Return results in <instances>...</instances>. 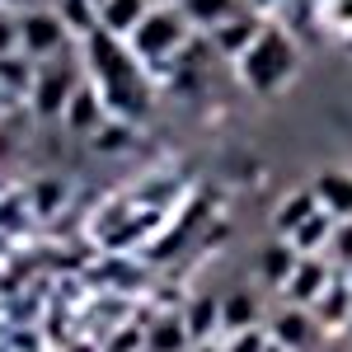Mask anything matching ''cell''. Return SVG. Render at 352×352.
Segmentation results:
<instances>
[{
  "label": "cell",
  "instance_id": "cell-1",
  "mask_svg": "<svg viewBox=\"0 0 352 352\" xmlns=\"http://www.w3.org/2000/svg\"><path fill=\"white\" fill-rule=\"evenodd\" d=\"M89 61H94V71H99V80H104V99H109L113 113L136 118V113L146 109L141 76H136L132 56L118 47V38H113L109 28H94V33H89Z\"/></svg>",
  "mask_w": 352,
  "mask_h": 352
},
{
  "label": "cell",
  "instance_id": "cell-2",
  "mask_svg": "<svg viewBox=\"0 0 352 352\" xmlns=\"http://www.w3.org/2000/svg\"><path fill=\"white\" fill-rule=\"evenodd\" d=\"M296 66V52H292V43H287V33H258V43L244 52V80L254 85V89H272V85L287 80V71Z\"/></svg>",
  "mask_w": 352,
  "mask_h": 352
},
{
  "label": "cell",
  "instance_id": "cell-3",
  "mask_svg": "<svg viewBox=\"0 0 352 352\" xmlns=\"http://www.w3.org/2000/svg\"><path fill=\"white\" fill-rule=\"evenodd\" d=\"M132 38H136V52L141 56H164L184 43V24H179V14L160 10V14H146Z\"/></svg>",
  "mask_w": 352,
  "mask_h": 352
},
{
  "label": "cell",
  "instance_id": "cell-4",
  "mask_svg": "<svg viewBox=\"0 0 352 352\" xmlns=\"http://www.w3.org/2000/svg\"><path fill=\"white\" fill-rule=\"evenodd\" d=\"M61 14H47V10H28L19 19V43H24L28 56H47L61 47Z\"/></svg>",
  "mask_w": 352,
  "mask_h": 352
},
{
  "label": "cell",
  "instance_id": "cell-5",
  "mask_svg": "<svg viewBox=\"0 0 352 352\" xmlns=\"http://www.w3.org/2000/svg\"><path fill=\"white\" fill-rule=\"evenodd\" d=\"M71 94H76V76H71V66H43V76L33 80V99H38V113H66L71 104Z\"/></svg>",
  "mask_w": 352,
  "mask_h": 352
},
{
  "label": "cell",
  "instance_id": "cell-6",
  "mask_svg": "<svg viewBox=\"0 0 352 352\" xmlns=\"http://www.w3.org/2000/svg\"><path fill=\"white\" fill-rule=\"evenodd\" d=\"M315 202H320V212H329V217L352 221V174L324 169V174L315 179Z\"/></svg>",
  "mask_w": 352,
  "mask_h": 352
},
{
  "label": "cell",
  "instance_id": "cell-7",
  "mask_svg": "<svg viewBox=\"0 0 352 352\" xmlns=\"http://www.w3.org/2000/svg\"><path fill=\"white\" fill-rule=\"evenodd\" d=\"M282 292L296 300V305H315V300L329 292V268L320 263V258H315V254H310V258H300V263H296L292 282H287Z\"/></svg>",
  "mask_w": 352,
  "mask_h": 352
},
{
  "label": "cell",
  "instance_id": "cell-8",
  "mask_svg": "<svg viewBox=\"0 0 352 352\" xmlns=\"http://www.w3.org/2000/svg\"><path fill=\"white\" fill-rule=\"evenodd\" d=\"M272 343H282L287 352H305L310 343H315V320H310L300 305L282 310V315H277V324H272Z\"/></svg>",
  "mask_w": 352,
  "mask_h": 352
},
{
  "label": "cell",
  "instance_id": "cell-9",
  "mask_svg": "<svg viewBox=\"0 0 352 352\" xmlns=\"http://www.w3.org/2000/svg\"><path fill=\"white\" fill-rule=\"evenodd\" d=\"M184 329H188L192 348L197 343H212V333L221 329V300L217 296H192L184 310Z\"/></svg>",
  "mask_w": 352,
  "mask_h": 352
},
{
  "label": "cell",
  "instance_id": "cell-10",
  "mask_svg": "<svg viewBox=\"0 0 352 352\" xmlns=\"http://www.w3.org/2000/svg\"><path fill=\"white\" fill-rule=\"evenodd\" d=\"M300 254L292 249V240H272L258 249V272L268 277V282H277V287H287L292 282V272H296Z\"/></svg>",
  "mask_w": 352,
  "mask_h": 352
},
{
  "label": "cell",
  "instance_id": "cell-11",
  "mask_svg": "<svg viewBox=\"0 0 352 352\" xmlns=\"http://www.w3.org/2000/svg\"><path fill=\"white\" fill-rule=\"evenodd\" d=\"M146 19V0H104L99 5V28H109L113 38L118 33H136Z\"/></svg>",
  "mask_w": 352,
  "mask_h": 352
},
{
  "label": "cell",
  "instance_id": "cell-12",
  "mask_svg": "<svg viewBox=\"0 0 352 352\" xmlns=\"http://www.w3.org/2000/svg\"><path fill=\"white\" fill-rule=\"evenodd\" d=\"M315 212H320L315 192H292V197L277 207V235H282V240H292V235H296V230L315 217Z\"/></svg>",
  "mask_w": 352,
  "mask_h": 352
},
{
  "label": "cell",
  "instance_id": "cell-13",
  "mask_svg": "<svg viewBox=\"0 0 352 352\" xmlns=\"http://www.w3.org/2000/svg\"><path fill=\"white\" fill-rule=\"evenodd\" d=\"M254 315H258V305L249 292H230V296H221V329L235 338L244 329H254Z\"/></svg>",
  "mask_w": 352,
  "mask_h": 352
},
{
  "label": "cell",
  "instance_id": "cell-14",
  "mask_svg": "<svg viewBox=\"0 0 352 352\" xmlns=\"http://www.w3.org/2000/svg\"><path fill=\"white\" fill-rule=\"evenodd\" d=\"M333 230H338V226H333V217H329V212H315V217H310V221L296 230V235H292V249L310 258V254H315L324 240H333Z\"/></svg>",
  "mask_w": 352,
  "mask_h": 352
},
{
  "label": "cell",
  "instance_id": "cell-15",
  "mask_svg": "<svg viewBox=\"0 0 352 352\" xmlns=\"http://www.w3.org/2000/svg\"><path fill=\"white\" fill-rule=\"evenodd\" d=\"M258 33H263V28L254 24V19H230V24L217 28V47L221 52H240L244 56L254 43H258Z\"/></svg>",
  "mask_w": 352,
  "mask_h": 352
},
{
  "label": "cell",
  "instance_id": "cell-16",
  "mask_svg": "<svg viewBox=\"0 0 352 352\" xmlns=\"http://www.w3.org/2000/svg\"><path fill=\"white\" fill-rule=\"evenodd\" d=\"M184 14L192 24H207V28H221L235 19V0H184Z\"/></svg>",
  "mask_w": 352,
  "mask_h": 352
},
{
  "label": "cell",
  "instance_id": "cell-17",
  "mask_svg": "<svg viewBox=\"0 0 352 352\" xmlns=\"http://www.w3.org/2000/svg\"><path fill=\"white\" fill-rule=\"evenodd\" d=\"M192 338L188 329H184V320H160V324L146 333V352H184Z\"/></svg>",
  "mask_w": 352,
  "mask_h": 352
},
{
  "label": "cell",
  "instance_id": "cell-18",
  "mask_svg": "<svg viewBox=\"0 0 352 352\" xmlns=\"http://www.w3.org/2000/svg\"><path fill=\"white\" fill-rule=\"evenodd\" d=\"M99 99H94V89H76L71 94V104H66V122L76 127V132H94L99 127Z\"/></svg>",
  "mask_w": 352,
  "mask_h": 352
},
{
  "label": "cell",
  "instance_id": "cell-19",
  "mask_svg": "<svg viewBox=\"0 0 352 352\" xmlns=\"http://www.w3.org/2000/svg\"><path fill=\"white\" fill-rule=\"evenodd\" d=\"M33 80V71H28L24 61H14V56H0V85H10V89H24Z\"/></svg>",
  "mask_w": 352,
  "mask_h": 352
},
{
  "label": "cell",
  "instance_id": "cell-20",
  "mask_svg": "<svg viewBox=\"0 0 352 352\" xmlns=\"http://www.w3.org/2000/svg\"><path fill=\"white\" fill-rule=\"evenodd\" d=\"M61 19L66 24H76V28H85V33H94V10H89V0H66V10H61Z\"/></svg>",
  "mask_w": 352,
  "mask_h": 352
},
{
  "label": "cell",
  "instance_id": "cell-21",
  "mask_svg": "<svg viewBox=\"0 0 352 352\" xmlns=\"http://www.w3.org/2000/svg\"><path fill=\"white\" fill-rule=\"evenodd\" d=\"M268 333H263V329H244V333H235V338H230V348L226 352H268Z\"/></svg>",
  "mask_w": 352,
  "mask_h": 352
},
{
  "label": "cell",
  "instance_id": "cell-22",
  "mask_svg": "<svg viewBox=\"0 0 352 352\" xmlns=\"http://www.w3.org/2000/svg\"><path fill=\"white\" fill-rule=\"evenodd\" d=\"M141 348H146V333L141 329H118L104 352H141Z\"/></svg>",
  "mask_w": 352,
  "mask_h": 352
},
{
  "label": "cell",
  "instance_id": "cell-23",
  "mask_svg": "<svg viewBox=\"0 0 352 352\" xmlns=\"http://www.w3.org/2000/svg\"><path fill=\"white\" fill-rule=\"evenodd\" d=\"M56 202H61V188H56V184H38V192H33V207H38L43 217L52 212Z\"/></svg>",
  "mask_w": 352,
  "mask_h": 352
},
{
  "label": "cell",
  "instance_id": "cell-24",
  "mask_svg": "<svg viewBox=\"0 0 352 352\" xmlns=\"http://www.w3.org/2000/svg\"><path fill=\"white\" fill-rule=\"evenodd\" d=\"M14 43H19V24H14V19H10V14H0V56L10 52V47H14Z\"/></svg>",
  "mask_w": 352,
  "mask_h": 352
},
{
  "label": "cell",
  "instance_id": "cell-25",
  "mask_svg": "<svg viewBox=\"0 0 352 352\" xmlns=\"http://www.w3.org/2000/svg\"><path fill=\"white\" fill-rule=\"evenodd\" d=\"M118 146H127V127H104L99 132V151H118Z\"/></svg>",
  "mask_w": 352,
  "mask_h": 352
},
{
  "label": "cell",
  "instance_id": "cell-26",
  "mask_svg": "<svg viewBox=\"0 0 352 352\" xmlns=\"http://www.w3.org/2000/svg\"><path fill=\"white\" fill-rule=\"evenodd\" d=\"M333 249H338L343 258H352V221H343V226L333 230Z\"/></svg>",
  "mask_w": 352,
  "mask_h": 352
},
{
  "label": "cell",
  "instance_id": "cell-27",
  "mask_svg": "<svg viewBox=\"0 0 352 352\" xmlns=\"http://www.w3.org/2000/svg\"><path fill=\"white\" fill-rule=\"evenodd\" d=\"M192 352H221V348H217V343H197Z\"/></svg>",
  "mask_w": 352,
  "mask_h": 352
},
{
  "label": "cell",
  "instance_id": "cell-28",
  "mask_svg": "<svg viewBox=\"0 0 352 352\" xmlns=\"http://www.w3.org/2000/svg\"><path fill=\"white\" fill-rule=\"evenodd\" d=\"M268 352H287V348H282V343H268Z\"/></svg>",
  "mask_w": 352,
  "mask_h": 352
},
{
  "label": "cell",
  "instance_id": "cell-29",
  "mask_svg": "<svg viewBox=\"0 0 352 352\" xmlns=\"http://www.w3.org/2000/svg\"><path fill=\"white\" fill-rule=\"evenodd\" d=\"M0 5H28V0H0Z\"/></svg>",
  "mask_w": 352,
  "mask_h": 352
},
{
  "label": "cell",
  "instance_id": "cell-30",
  "mask_svg": "<svg viewBox=\"0 0 352 352\" xmlns=\"http://www.w3.org/2000/svg\"><path fill=\"white\" fill-rule=\"evenodd\" d=\"M76 352H94V348H76Z\"/></svg>",
  "mask_w": 352,
  "mask_h": 352
},
{
  "label": "cell",
  "instance_id": "cell-31",
  "mask_svg": "<svg viewBox=\"0 0 352 352\" xmlns=\"http://www.w3.org/2000/svg\"><path fill=\"white\" fill-rule=\"evenodd\" d=\"M89 5H104V0H89Z\"/></svg>",
  "mask_w": 352,
  "mask_h": 352
},
{
  "label": "cell",
  "instance_id": "cell-32",
  "mask_svg": "<svg viewBox=\"0 0 352 352\" xmlns=\"http://www.w3.org/2000/svg\"><path fill=\"white\" fill-rule=\"evenodd\" d=\"M160 5H164V0H160Z\"/></svg>",
  "mask_w": 352,
  "mask_h": 352
}]
</instances>
